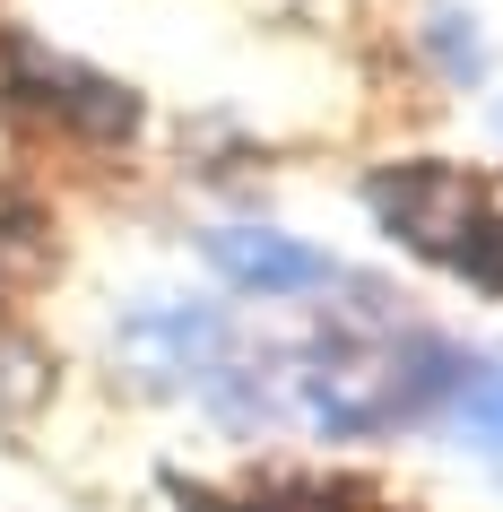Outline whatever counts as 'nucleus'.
I'll return each instance as SVG.
<instances>
[{
    "label": "nucleus",
    "instance_id": "7",
    "mask_svg": "<svg viewBox=\"0 0 503 512\" xmlns=\"http://www.w3.org/2000/svg\"><path fill=\"white\" fill-rule=\"evenodd\" d=\"M495 122H503V113H495Z\"/></svg>",
    "mask_w": 503,
    "mask_h": 512
},
{
    "label": "nucleus",
    "instance_id": "1",
    "mask_svg": "<svg viewBox=\"0 0 503 512\" xmlns=\"http://www.w3.org/2000/svg\"><path fill=\"white\" fill-rule=\"evenodd\" d=\"M365 200L417 261H443V270H451V252L477 235V217L495 209V191L477 174H460V165H382L365 183Z\"/></svg>",
    "mask_w": 503,
    "mask_h": 512
},
{
    "label": "nucleus",
    "instance_id": "5",
    "mask_svg": "<svg viewBox=\"0 0 503 512\" xmlns=\"http://www.w3.org/2000/svg\"><path fill=\"white\" fill-rule=\"evenodd\" d=\"M217 512H365V504L347 486H321V478H269V486H252V495H235Z\"/></svg>",
    "mask_w": 503,
    "mask_h": 512
},
{
    "label": "nucleus",
    "instance_id": "4",
    "mask_svg": "<svg viewBox=\"0 0 503 512\" xmlns=\"http://www.w3.org/2000/svg\"><path fill=\"white\" fill-rule=\"evenodd\" d=\"M425 53H434V70H443L451 87L486 79V35H477V18L460 0H434V9H425Z\"/></svg>",
    "mask_w": 503,
    "mask_h": 512
},
{
    "label": "nucleus",
    "instance_id": "6",
    "mask_svg": "<svg viewBox=\"0 0 503 512\" xmlns=\"http://www.w3.org/2000/svg\"><path fill=\"white\" fill-rule=\"evenodd\" d=\"M451 417H460V426H469L477 443H486V452H503V365H486V356H477V374L460 382Z\"/></svg>",
    "mask_w": 503,
    "mask_h": 512
},
{
    "label": "nucleus",
    "instance_id": "3",
    "mask_svg": "<svg viewBox=\"0 0 503 512\" xmlns=\"http://www.w3.org/2000/svg\"><path fill=\"white\" fill-rule=\"evenodd\" d=\"M200 252H209L235 287H252V296H321V287L339 278L330 252H313V243H295V235H269V226H217Z\"/></svg>",
    "mask_w": 503,
    "mask_h": 512
},
{
    "label": "nucleus",
    "instance_id": "2",
    "mask_svg": "<svg viewBox=\"0 0 503 512\" xmlns=\"http://www.w3.org/2000/svg\"><path fill=\"white\" fill-rule=\"evenodd\" d=\"M18 87H27L35 105L53 113V122H70V131L87 139H131L139 131V96L131 87H113L105 70H79V61H44V53H18Z\"/></svg>",
    "mask_w": 503,
    "mask_h": 512
}]
</instances>
